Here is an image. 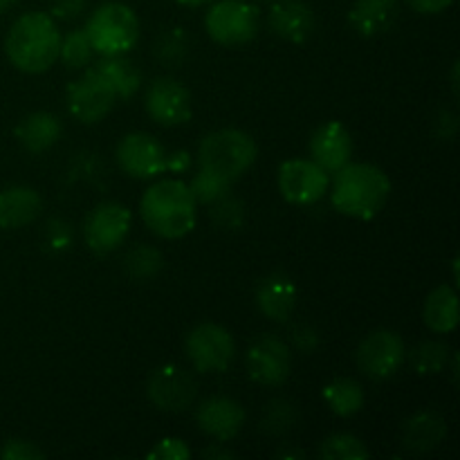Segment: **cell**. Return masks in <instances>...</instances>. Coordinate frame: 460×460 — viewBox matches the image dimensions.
<instances>
[{
	"instance_id": "1",
	"label": "cell",
	"mask_w": 460,
	"mask_h": 460,
	"mask_svg": "<svg viewBox=\"0 0 460 460\" xmlns=\"http://www.w3.org/2000/svg\"><path fill=\"white\" fill-rule=\"evenodd\" d=\"M335 175L331 202L335 211L355 220H371L385 209L391 196V180L380 166L368 162H349Z\"/></svg>"
},
{
	"instance_id": "2",
	"label": "cell",
	"mask_w": 460,
	"mask_h": 460,
	"mask_svg": "<svg viewBox=\"0 0 460 460\" xmlns=\"http://www.w3.org/2000/svg\"><path fill=\"white\" fill-rule=\"evenodd\" d=\"M61 31L49 13L30 12L13 21L4 36V54L25 75L48 72L58 61Z\"/></svg>"
},
{
	"instance_id": "3",
	"label": "cell",
	"mask_w": 460,
	"mask_h": 460,
	"mask_svg": "<svg viewBox=\"0 0 460 460\" xmlns=\"http://www.w3.org/2000/svg\"><path fill=\"white\" fill-rule=\"evenodd\" d=\"M139 214L155 236L175 241L196 227L198 202L182 180H160L144 191Z\"/></svg>"
},
{
	"instance_id": "4",
	"label": "cell",
	"mask_w": 460,
	"mask_h": 460,
	"mask_svg": "<svg viewBox=\"0 0 460 460\" xmlns=\"http://www.w3.org/2000/svg\"><path fill=\"white\" fill-rule=\"evenodd\" d=\"M256 155L259 146L250 133L238 128H220L202 137L198 146V166L234 184L252 169Z\"/></svg>"
},
{
	"instance_id": "5",
	"label": "cell",
	"mask_w": 460,
	"mask_h": 460,
	"mask_svg": "<svg viewBox=\"0 0 460 460\" xmlns=\"http://www.w3.org/2000/svg\"><path fill=\"white\" fill-rule=\"evenodd\" d=\"M90 45L102 57H119L130 52L139 39V18L124 3H103L85 22Z\"/></svg>"
},
{
	"instance_id": "6",
	"label": "cell",
	"mask_w": 460,
	"mask_h": 460,
	"mask_svg": "<svg viewBox=\"0 0 460 460\" xmlns=\"http://www.w3.org/2000/svg\"><path fill=\"white\" fill-rule=\"evenodd\" d=\"M259 27V4L250 0H220L211 4L205 16V30L209 39L225 48H238L254 40Z\"/></svg>"
},
{
	"instance_id": "7",
	"label": "cell",
	"mask_w": 460,
	"mask_h": 460,
	"mask_svg": "<svg viewBox=\"0 0 460 460\" xmlns=\"http://www.w3.org/2000/svg\"><path fill=\"white\" fill-rule=\"evenodd\" d=\"M184 350L198 373H223L236 358V341L227 328L218 323H200L189 331Z\"/></svg>"
},
{
	"instance_id": "8",
	"label": "cell",
	"mask_w": 460,
	"mask_h": 460,
	"mask_svg": "<svg viewBox=\"0 0 460 460\" xmlns=\"http://www.w3.org/2000/svg\"><path fill=\"white\" fill-rule=\"evenodd\" d=\"M407 359V346L395 331L380 328L359 341L355 362L358 368L371 380H389L402 368Z\"/></svg>"
},
{
	"instance_id": "9",
	"label": "cell",
	"mask_w": 460,
	"mask_h": 460,
	"mask_svg": "<svg viewBox=\"0 0 460 460\" xmlns=\"http://www.w3.org/2000/svg\"><path fill=\"white\" fill-rule=\"evenodd\" d=\"M277 184L281 196L290 205L308 207L326 196L331 187V173H326L317 162L295 157L279 166Z\"/></svg>"
},
{
	"instance_id": "10",
	"label": "cell",
	"mask_w": 460,
	"mask_h": 460,
	"mask_svg": "<svg viewBox=\"0 0 460 460\" xmlns=\"http://www.w3.org/2000/svg\"><path fill=\"white\" fill-rule=\"evenodd\" d=\"M67 111L81 124H97L106 119L117 103V94L111 85L88 66L79 79L67 85L66 93Z\"/></svg>"
},
{
	"instance_id": "11",
	"label": "cell",
	"mask_w": 460,
	"mask_h": 460,
	"mask_svg": "<svg viewBox=\"0 0 460 460\" xmlns=\"http://www.w3.org/2000/svg\"><path fill=\"white\" fill-rule=\"evenodd\" d=\"M133 225V214L121 202H102L88 214L84 223V238L90 252L106 256L124 245Z\"/></svg>"
},
{
	"instance_id": "12",
	"label": "cell",
	"mask_w": 460,
	"mask_h": 460,
	"mask_svg": "<svg viewBox=\"0 0 460 460\" xmlns=\"http://www.w3.org/2000/svg\"><path fill=\"white\" fill-rule=\"evenodd\" d=\"M198 385L191 373L175 364L155 368L148 377L146 395L155 409L164 413H182L193 404Z\"/></svg>"
},
{
	"instance_id": "13",
	"label": "cell",
	"mask_w": 460,
	"mask_h": 460,
	"mask_svg": "<svg viewBox=\"0 0 460 460\" xmlns=\"http://www.w3.org/2000/svg\"><path fill=\"white\" fill-rule=\"evenodd\" d=\"M144 106H146L148 117L155 124L166 126V128L187 124L193 115L191 93L180 81H175L173 76L153 79L151 85L146 88Z\"/></svg>"
},
{
	"instance_id": "14",
	"label": "cell",
	"mask_w": 460,
	"mask_h": 460,
	"mask_svg": "<svg viewBox=\"0 0 460 460\" xmlns=\"http://www.w3.org/2000/svg\"><path fill=\"white\" fill-rule=\"evenodd\" d=\"M245 367L256 385L281 386L292 371L290 346L274 335L256 337L247 349Z\"/></svg>"
},
{
	"instance_id": "15",
	"label": "cell",
	"mask_w": 460,
	"mask_h": 460,
	"mask_svg": "<svg viewBox=\"0 0 460 460\" xmlns=\"http://www.w3.org/2000/svg\"><path fill=\"white\" fill-rule=\"evenodd\" d=\"M117 164L128 178L151 180L166 173V148L151 133H128L117 144Z\"/></svg>"
},
{
	"instance_id": "16",
	"label": "cell",
	"mask_w": 460,
	"mask_h": 460,
	"mask_svg": "<svg viewBox=\"0 0 460 460\" xmlns=\"http://www.w3.org/2000/svg\"><path fill=\"white\" fill-rule=\"evenodd\" d=\"M310 160L317 162L326 173H337L353 155V135L341 121H323L310 135Z\"/></svg>"
},
{
	"instance_id": "17",
	"label": "cell",
	"mask_w": 460,
	"mask_h": 460,
	"mask_svg": "<svg viewBox=\"0 0 460 460\" xmlns=\"http://www.w3.org/2000/svg\"><path fill=\"white\" fill-rule=\"evenodd\" d=\"M245 409L238 400L227 398V395H214L200 402L196 409V425L202 434L209 438L227 443L241 434L245 425Z\"/></svg>"
},
{
	"instance_id": "18",
	"label": "cell",
	"mask_w": 460,
	"mask_h": 460,
	"mask_svg": "<svg viewBox=\"0 0 460 460\" xmlns=\"http://www.w3.org/2000/svg\"><path fill=\"white\" fill-rule=\"evenodd\" d=\"M268 25L274 36L288 43H305L317 30V16L304 0H274L268 12Z\"/></svg>"
},
{
	"instance_id": "19",
	"label": "cell",
	"mask_w": 460,
	"mask_h": 460,
	"mask_svg": "<svg viewBox=\"0 0 460 460\" xmlns=\"http://www.w3.org/2000/svg\"><path fill=\"white\" fill-rule=\"evenodd\" d=\"M256 308L270 322H288L299 301V290L286 272H272L256 286Z\"/></svg>"
},
{
	"instance_id": "20",
	"label": "cell",
	"mask_w": 460,
	"mask_h": 460,
	"mask_svg": "<svg viewBox=\"0 0 460 460\" xmlns=\"http://www.w3.org/2000/svg\"><path fill=\"white\" fill-rule=\"evenodd\" d=\"M43 198L25 184H13L0 191V229H22L39 218Z\"/></svg>"
},
{
	"instance_id": "21",
	"label": "cell",
	"mask_w": 460,
	"mask_h": 460,
	"mask_svg": "<svg viewBox=\"0 0 460 460\" xmlns=\"http://www.w3.org/2000/svg\"><path fill=\"white\" fill-rule=\"evenodd\" d=\"M400 16V0H355L349 22L359 36H380L395 25Z\"/></svg>"
},
{
	"instance_id": "22",
	"label": "cell",
	"mask_w": 460,
	"mask_h": 460,
	"mask_svg": "<svg viewBox=\"0 0 460 460\" xmlns=\"http://www.w3.org/2000/svg\"><path fill=\"white\" fill-rule=\"evenodd\" d=\"M63 133V124L54 112H30L16 124L18 144L30 153H43L58 142Z\"/></svg>"
},
{
	"instance_id": "23",
	"label": "cell",
	"mask_w": 460,
	"mask_h": 460,
	"mask_svg": "<svg viewBox=\"0 0 460 460\" xmlns=\"http://www.w3.org/2000/svg\"><path fill=\"white\" fill-rule=\"evenodd\" d=\"M447 436V422L436 411H420L402 427V445L413 454H425L438 447Z\"/></svg>"
},
{
	"instance_id": "24",
	"label": "cell",
	"mask_w": 460,
	"mask_h": 460,
	"mask_svg": "<svg viewBox=\"0 0 460 460\" xmlns=\"http://www.w3.org/2000/svg\"><path fill=\"white\" fill-rule=\"evenodd\" d=\"M422 319H425L429 331L440 332V335L456 331L460 322L456 290L452 286H438L436 290H431L425 299Z\"/></svg>"
},
{
	"instance_id": "25",
	"label": "cell",
	"mask_w": 460,
	"mask_h": 460,
	"mask_svg": "<svg viewBox=\"0 0 460 460\" xmlns=\"http://www.w3.org/2000/svg\"><path fill=\"white\" fill-rule=\"evenodd\" d=\"M93 70L111 85L117 99H124V102L133 97L139 85H142V75L124 54H119V57H102V61L94 63Z\"/></svg>"
},
{
	"instance_id": "26",
	"label": "cell",
	"mask_w": 460,
	"mask_h": 460,
	"mask_svg": "<svg viewBox=\"0 0 460 460\" xmlns=\"http://www.w3.org/2000/svg\"><path fill=\"white\" fill-rule=\"evenodd\" d=\"M322 398L326 407L341 418H350L362 411L364 400H367L362 385L353 377H337V380L328 382L322 391Z\"/></svg>"
},
{
	"instance_id": "27",
	"label": "cell",
	"mask_w": 460,
	"mask_h": 460,
	"mask_svg": "<svg viewBox=\"0 0 460 460\" xmlns=\"http://www.w3.org/2000/svg\"><path fill=\"white\" fill-rule=\"evenodd\" d=\"M449 359H452V349L445 341H422L409 355L411 368L418 376H438L447 368Z\"/></svg>"
},
{
	"instance_id": "28",
	"label": "cell",
	"mask_w": 460,
	"mask_h": 460,
	"mask_svg": "<svg viewBox=\"0 0 460 460\" xmlns=\"http://www.w3.org/2000/svg\"><path fill=\"white\" fill-rule=\"evenodd\" d=\"M164 259H162L160 250L151 245H137L124 256V270L130 279L135 281H151L160 274Z\"/></svg>"
},
{
	"instance_id": "29",
	"label": "cell",
	"mask_w": 460,
	"mask_h": 460,
	"mask_svg": "<svg viewBox=\"0 0 460 460\" xmlns=\"http://www.w3.org/2000/svg\"><path fill=\"white\" fill-rule=\"evenodd\" d=\"M93 45H90L85 30H72L66 36H61L58 45V61L67 66L70 70H84L93 61Z\"/></svg>"
},
{
	"instance_id": "30",
	"label": "cell",
	"mask_w": 460,
	"mask_h": 460,
	"mask_svg": "<svg viewBox=\"0 0 460 460\" xmlns=\"http://www.w3.org/2000/svg\"><path fill=\"white\" fill-rule=\"evenodd\" d=\"M319 456L323 460H367L371 456L367 445L353 434H331L319 447Z\"/></svg>"
},
{
	"instance_id": "31",
	"label": "cell",
	"mask_w": 460,
	"mask_h": 460,
	"mask_svg": "<svg viewBox=\"0 0 460 460\" xmlns=\"http://www.w3.org/2000/svg\"><path fill=\"white\" fill-rule=\"evenodd\" d=\"M229 189H232V182L202 169L193 175L191 184H189V191L196 198L198 205H216V202L229 196Z\"/></svg>"
},
{
	"instance_id": "32",
	"label": "cell",
	"mask_w": 460,
	"mask_h": 460,
	"mask_svg": "<svg viewBox=\"0 0 460 460\" xmlns=\"http://www.w3.org/2000/svg\"><path fill=\"white\" fill-rule=\"evenodd\" d=\"M296 418H299V413H296L295 404L288 402V400H272L265 407L263 418H261V429L272 436H283L295 429Z\"/></svg>"
},
{
	"instance_id": "33",
	"label": "cell",
	"mask_w": 460,
	"mask_h": 460,
	"mask_svg": "<svg viewBox=\"0 0 460 460\" xmlns=\"http://www.w3.org/2000/svg\"><path fill=\"white\" fill-rule=\"evenodd\" d=\"M187 48L189 40L187 34L182 31V27H173V30L164 31V34L157 39L153 52H155V57L160 58L164 66L178 67V63H182V58L187 57Z\"/></svg>"
},
{
	"instance_id": "34",
	"label": "cell",
	"mask_w": 460,
	"mask_h": 460,
	"mask_svg": "<svg viewBox=\"0 0 460 460\" xmlns=\"http://www.w3.org/2000/svg\"><path fill=\"white\" fill-rule=\"evenodd\" d=\"M72 245V229L66 220L52 218L45 225V247L49 252H66Z\"/></svg>"
},
{
	"instance_id": "35",
	"label": "cell",
	"mask_w": 460,
	"mask_h": 460,
	"mask_svg": "<svg viewBox=\"0 0 460 460\" xmlns=\"http://www.w3.org/2000/svg\"><path fill=\"white\" fill-rule=\"evenodd\" d=\"M191 456V449L180 438H162L151 452L146 454L148 460H187Z\"/></svg>"
},
{
	"instance_id": "36",
	"label": "cell",
	"mask_w": 460,
	"mask_h": 460,
	"mask_svg": "<svg viewBox=\"0 0 460 460\" xmlns=\"http://www.w3.org/2000/svg\"><path fill=\"white\" fill-rule=\"evenodd\" d=\"M0 458L3 460H40L45 458L43 449L36 447L34 443L22 438H12L3 445L0 449Z\"/></svg>"
},
{
	"instance_id": "37",
	"label": "cell",
	"mask_w": 460,
	"mask_h": 460,
	"mask_svg": "<svg viewBox=\"0 0 460 460\" xmlns=\"http://www.w3.org/2000/svg\"><path fill=\"white\" fill-rule=\"evenodd\" d=\"M88 7V0H52V18L58 21H75Z\"/></svg>"
},
{
	"instance_id": "38",
	"label": "cell",
	"mask_w": 460,
	"mask_h": 460,
	"mask_svg": "<svg viewBox=\"0 0 460 460\" xmlns=\"http://www.w3.org/2000/svg\"><path fill=\"white\" fill-rule=\"evenodd\" d=\"M292 344L296 350L310 355L319 346V332L310 326H299L292 331Z\"/></svg>"
},
{
	"instance_id": "39",
	"label": "cell",
	"mask_w": 460,
	"mask_h": 460,
	"mask_svg": "<svg viewBox=\"0 0 460 460\" xmlns=\"http://www.w3.org/2000/svg\"><path fill=\"white\" fill-rule=\"evenodd\" d=\"M164 169L169 171V173H187L189 169H191V155H189L187 151H173V153H166V164Z\"/></svg>"
},
{
	"instance_id": "40",
	"label": "cell",
	"mask_w": 460,
	"mask_h": 460,
	"mask_svg": "<svg viewBox=\"0 0 460 460\" xmlns=\"http://www.w3.org/2000/svg\"><path fill=\"white\" fill-rule=\"evenodd\" d=\"M407 4L413 9V12L434 16V13L445 12V9L452 4V0H407Z\"/></svg>"
},
{
	"instance_id": "41",
	"label": "cell",
	"mask_w": 460,
	"mask_h": 460,
	"mask_svg": "<svg viewBox=\"0 0 460 460\" xmlns=\"http://www.w3.org/2000/svg\"><path fill=\"white\" fill-rule=\"evenodd\" d=\"M234 456H236V454L229 452L227 447H218V445H216V447H209V449H205V452H202V458H209V460H214V458L227 460V458H234Z\"/></svg>"
},
{
	"instance_id": "42",
	"label": "cell",
	"mask_w": 460,
	"mask_h": 460,
	"mask_svg": "<svg viewBox=\"0 0 460 460\" xmlns=\"http://www.w3.org/2000/svg\"><path fill=\"white\" fill-rule=\"evenodd\" d=\"M277 456L279 458H305V454L299 452V449H290V452H279Z\"/></svg>"
},
{
	"instance_id": "43",
	"label": "cell",
	"mask_w": 460,
	"mask_h": 460,
	"mask_svg": "<svg viewBox=\"0 0 460 460\" xmlns=\"http://www.w3.org/2000/svg\"><path fill=\"white\" fill-rule=\"evenodd\" d=\"M178 3L182 4V7L196 9V7H202V4H207V3H209V0H178Z\"/></svg>"
},
{
	"instance_id": "44",
	"label": "cell",
	"mask_w": 460,
	"mask_h": 460,
	"mask_svg": "<svg viewBox=\"0 0 460 460\" xmlns=\"http://www.w3.org/2000/svg\"><path fill=\"white\" fill-rule=\"evenodd\" d=\"M18 4V0H0V16L3 13H7L9 9H13Z\"/></svg>"
},
{
	"instance_id": "45",
	"label": "cell",
	"mask_w": 460,
	"mask_h": 460,
	"mask_svg": "<svg viewBox=\"0 0 460 460\" xmlns=\"http://www.w3.org/2000/svg\"><path fill=\"white\" fill-rule=\"evenodd\" d=\"M250 3H254V4H268V3H274V0H250Z\"/></svg>"
}]
</instances>
